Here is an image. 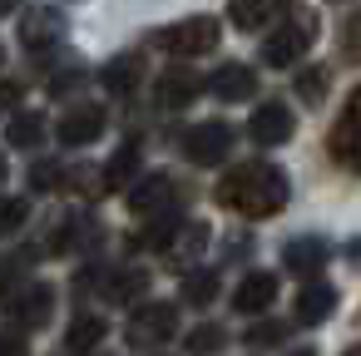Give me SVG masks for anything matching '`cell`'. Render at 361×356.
I'll return each instance as SVG.
<instances>
[{
    "label": "cell",
    "instance_id": "obj_1",
    "mask_svg": "<svg viewBox=\"0 0 361 356\" xmlns=\"http://www.w3.org/2000/svg\"><path fill=\"white\" fill-rule=\"evenodd\" d=\"M218 203L243 218H272L287 203V173L277 164H238L218 183Z\"/></svg>",
    "mask_w": 361,
    "mask_h": 356
},
{
    "label": "cell",
    "instance_id": "obj_2",
    "mask_svg": "<svg viewBox=\"0 0 361 356\" xmlns=\"http://www.w3.org/2000/svg\"><path fill=\"white\" fill-rule=\"evenodd\" d=\"M312 40H317V16H292V20H282L267 40H262V65H272V70H287V65H297L307 50H312Z\"/></svg>",
    "mask_w": 361,
    "mask_h": 356
},
{
    "label": "cell",
    "instance_id": "obj_3",
    "mask_svg": "<svg viewBox=\"0 0 361 356\" xmlns=\"http://www.w3.org/2000/svg\"><path fill=\"white\" fill-rule=\"evenodd\" d=\"M218 20L213 16H188V20H173L169 30H159V45L169 50V55H178V60H188V55H208V50H218Z\"/></svg>",
    "mask_w": 361,
    "mask_h": 356
},
{
    "label": "cell",
    "instance_id": "obj_4",
    "mask_svg": "<svg viewBox=\"0 0 361 356\" xmlns=\"http://www.w3.org/2000/svg\"><path fill=\"white\" fill-rule=\"evenodd\" d=\"M173 326H178L173 302H144V307L129 317L124 336H129V346H164V341L173 336Z\"/></svg>",
    "mask_w": 361,
    "mask_h": 356
},
{
    "label": "cell",
    "instance_id": "obj_5",
    "mask_svg": "<svg viewBox=\"0 0 361 356\" xmlns=\"http://www.w3.org/2000/svg\"><path fill=\"white\" fill-rule=\"evenodd\" d=\"M326 149H331V159H336L341 168L361 173V90L346 99V109H341V119H336V129H331Z\"/></svg>",
    "mask_w": 361,
    "mask_h": 356
},
{
    "label": "cell",
    "instance_id": "obj_6",
    "mask_svg": "<svg viewBox=\"0 0 361 356\" xmlns=\"http://www.w3.org/2000/svg\"><path fill=\"white\" fill-rule=\"evenodd\" d=\"M228 149H233V129H228L223 119H208V124H198V129L183 134V154H188V164H223Z\"/></svg>",
    "mask_w": 361,
    "mask_h": 356
},
{
    "label": "cell",
    "instance_id": "obj_7",
    "mask_svg": "<svg viewBox=\"0 0 361 356\" xmlns=\"http://www.w3.org/2000/svg\"><path fill=\"white\" fill-rule=\"evenodd\" d=\"M60 144L65 149H85V144H94L99 134H104V109L99 104H75L65 119H60Z\"/></svg>",
    "mask_w": 361,
    "mask_h": 356
},
{
    "label": "cell",
    "instance_id": "obj_8",
    "mask_svg": "<svg viewBox=\"0 0 361 356\" xmlns=\"http://www.w3.org/2000/svg\"><path fill=\"white\" fill-rule=\"evenodd\" d=\"M292 129H297V119H292V109H282V104H262V109H252V119H247V139L252 144H287L292 139Z\"/></svg>",
    "mask_w": 361,
    "mask_h": 356
},
{
    "label": "cell",
    "instance_id": "obj_9",
    "mask_svg": "<svg viewBox=\"0 0 361 356\" xmlns=\"http://www.w3.org/2000/svg\"><path fill=\"white\" fill-rule=\"evenodd\" d=\"M198 94H203V80H198L193 70H164L159 85H154L159 109H183V104H193Z\"/></svg>",
    "mask_w": 361,
    "mask_h": 356
},
{
    "label": "cell",
    "instance_id": "obj_10",
    "mask_svg": "<svg viewBox=\"0 0 361 356\" xmlns=\"http://www.w3.org/2000/svg\"><path fill=\"white\" fill-rule=\"evenodd\" d=\"M60 30H65V20H60V11H30L25 20H20V45L25 50H50L55 40H60Z\"/></svg>",
    "mask_w": 361,
    "mask_h": 356
},
{
    "label": "cell",
    "instance_id": "obj_11",
    "mask_svg": "<svg viewBox=\"0 0 361 356\" xmlns=\"http://www.w3.org/2000/svg\"><path fill=\"white\" fill-rule=\"evenodd\" d=\"M272 297H277V277L272 272H247L238 282V292H233V307L238 312H267Z\"/></svg>",
    "mask_w": 361,
    "mask_h": 356
},
{
    "label": "cell",
    "instance_id": "obj_12",
    "mask_svg": "<svg viewBox=\"0 0 361 356\" xmlns=\"http://www.w3.org/2000/svg\"><path fill=\"white\" fill-rule=\"evenodd\" d=\"M208 90H213L218 99H228V104H238V99H247V94L257 90V75H252L247 65H223V70H213V80H208Z\"/></svg>",
    "mask_w": 361,
    "mask_h": 356
},
{
    "label": "cell",
    "instance_id": "obj_13",
    "mask_svg": "<svg viewBox=\"0 0 361 356\" xmlns=\"http://www.w3.org/2000/svg\"><path fill=\"white\" fill-rule=\"evenodd\" d=\"M169 203H173V178H164V173H149L139 188H129V208L139 218H149V213H159Z\"/></svg>",
    "mask_w": 361,
    "mask_h": 356
},
{
    "label": "cell",
    "instance_id": "obj_14",
    "mask_svg": "<svg viewBox=\"0 0 361 356\" xmlns=\"http://www.w3.org/2000/svg\"><path fill=\"white\" fill-rule=\"evenodd\" d=\"M331 307H336V287L331 282H307L302 297H297V321L302 326H317L322 317H331Z\"/></svg>",
    "mask_w": 361,
    "mask_h": 356
},
{
    "label": "cell",
    "instance_id": "obj_15",
    "mask_svg": "<svg viewBox=\"0 0 361 356\" xmlns=\"http://www.w3.org/2000/svg\"><path fill=\"white\" fill-rule=\"evenodd\" d=\"M203 243H208V228H203V223H178L173 238H169V247H164V257L178 262V267H188V262L203 252Z\"/></svg>",
    "mask_w": 361,
    "mask_h": 356
},
{
    "label": "cell",
    "instance_id": "obj_16",
    "mask_svg": "<svg viewBox=\"0 0 361 356\" xmlns=\"http://www.w3.org/2000/svg\"><path fill=\"white\" fill-rule=\"evenodd\" d=\"M322 262H326V243L322 238H292L282 247V267L287 272H317Z\"/></svg>",
    "mask_w": 361,
    "mask_h": 356
},
{
    "label": "cell",
    "instance_id": "obj_17",
    "mask_svg": "<svg viewBox=\"0 0 361 356\" xmlns=\"http://www.w3.org/2000/svg\"><path fill=\"white\" fill-rule=\"evenodd\" d=\"M6 139H11V149H40V144H45V114L20 109V114L6 124Z\"/></svg>",
    "mask_w": 361,
    "mask_h": 356
},
{
    "label": "cell",
    "instance_id": "obj_18",
    "mask_svg": "<svg viewBox=\"0 0 361 356\" xmlns=\"http://www.w3.org/2000/svg\"><path fill=\"white\" fill-rule=\"evenodd\" d=\"M50 312H55V292H50L45 282H35V287L20 297V312H16V317H20L25 326H45V321H50Z\"/></svg>",
    "mask_w": 361,
    "mask_h": 356
},
{
    "label": "cell",
    "instance_id": "obj_19",
    "mask_svg": "<svg viewBox=\"0 0 361 356\" xmlns=\"http://www.w3.org/2000/svg\"><path fill=\"white\" fill-rule=\"evenodd\" d=\"M104 331H109V326H104V317L80 312V317L70 321V336H65V341H70V351H94V346L104 341Z\"/></svg>",
    "mask_w": 361,
    "mask_h": 356
},
{
    "label": "cell",
    "instance_id": "obj_20",
    "mask_svg": "<svg viewBox=\"0 0 361 356\" xmlns=\"http://www.w3.org/2000/svg\"><path fill=\"white\" fill-rule=\"evenodd\" d=\"M139 70H144L139 55H119V60H109V65H104V90H109V94H129V90L139 85Z\"/></svg>",
    "mask_w": 361,
    "mask_h": 356
},
{
    "label": "cell",
    "instance_id": "obj_21",
    "mask_svg": "<svg viewBox=\"0 0 361 356\" xmlns=\"http://www.w3.org/2000/svg\"><path fill=\"white\" fill-rule=\"evenodd\" d=\"M134 173H139V144L129 139V144H124V149L109 159V168H104V188H124Z\"/></svg>",
    "mask_w": 361,
    "mask_h": 356
},
{
    "label": "cell",
    "instance_id": "obj_22",
    "mask_svg": "<svg viewBox=\"0 0 361 356\" xmlns=\"http://www.w3.org/2000/svg\"><path fill=\"white\" fill-rule=\"evenodd\" d=\"M233 25L238 30H262L267 20H272V0H233Z\"/></svg>",
    "mask_w": 361,
    "mask_h": 356
},
{
    "label": "cell",
    "instance_id": "obj_23",
    "mask_svg": "<svg viewBox=\"0 0 361 356\" xmlns=\"http://www.w3.org/2000/svg\"><path fill=\"white\" fill-rule=\"evenodd\" d=\"M144 282H149V277H144L139 267L114 272V277H109V287H104V297H109V302H129V297H139V292H144Z\"/></svg>",
    "mask_w": 361,
    "mask_h": 356
},
{
    "label": "cell",
    "instance_id": "obj_24",
    "mask_svg": "<svg viewBox=\"0 0 361 356\" xmlns=\"http://www.w3.org/2000/svg\"><path fill=\"white\" fill-rule=\"evenodd\" d=\"M326 85H331V80H326V70H322V65H312V70H302V75H297V94H302L307 104H322Z\"/></svg>",
    "mask_w": 361,
    "mask_h": 356
},
{
    "label": "cell",
    "instance_id": "obj_25",
    "mask_svg": "<svg viewBox=\"0 0 361 356\" xmlns=\"http://www.w3.org/2000/svg\"><path fill=\"white\" fill-rule=\"evenodd\" d=\"M183 297H188L193 307H208V302L218 297V277H213V272H193V277L183 282Z\"/></svg>",
    "mask_w": 361,
    "mask_h": 356
},
{
    "label": "cell",
    "instance_id": "obj_26",
    "mask_svg": "<svg viewBox=\"0 0 361 356\" xmlns=\"http://www.w3.org/2000/svg\"><path fill=\"white\" fill-rule=\"evenodd\" d=\"M223 326H198L193 336H188V356H218L223 351Z\"/></svg>",
    "mask_w": 361,
    "mask_h": 356
},
{
    "label": "cell",
    "instance_id": "obj_27",
    "mask_svg": "<svg viewBox=\"0 0 361 356\" xmlns=\"http://www.w3.org/2000/svg\"><path fill=\"white\" fill-rule=\"evenodd\" d=\"M25 213H30L25 198H0V233H16L25 223Z\"/></svg>",
    "mask_w": 361,
    "mask_h": 356
},
{
    "label": "cell",
    "instance_id": "obj_28",
    "mask_svg": "<svg viewBox=\"0 0 361 356\" xmlns=\"http://www.w3.org/2000/svg\"><path fill=\"white\" fill-rule=\"evenodd\" d=\"M341 55L361 65V11H356V16L346 20V30H341Z\"/></svg>",
    "mask_w": 361,
    "mask_h": 356
},
{
    "label": "cell",
    "instance_id": "obj_29",
    "mask_svg": "<svg viewBox=\"0 0 361 356\" xmlns=\"http://www.w3.org/2000/svg\"><path fill=\"white\" fill-rule=\"evenodd\" d=\"M0 356H30L25 336H20V331H0Z\"/></svg>",
    "mask_w": 361,
    "mask_h": 356
},
{
    "label": "cell",
    "instance_id": "obj_30",
    "mask_svg": "<svg viewBox=\"0 0 361 356\" xmlns=\"http://www.w3.org/2000/svg\"><path fill=\"white\" fill-rule=\"evenodd\" d=\"M55 178H60V168H55V164H40V168L30 173V183H35V188H50Z\"/></svg>",
    "mask_w": 361,
    "mask_h": 356
},
{
    "label": "cell",
    "instance_id": "obj_31",
    "mask_svg": "<svg viewBox=\"0 0 361 356\" xmlns=\"http://www.w3.org/2000/svg\"><path fill=\"white\" fill-rule=\"evenodd\" d=\"M20 99V85H0V109H11Z\"/></svg>",
    "mask_w": 361,
    "mask_h": 356
},
{
    "label": "cell",
    "instance_id": "obj_32",
    "mask_svg": "<svg viewBox=\"0 0 361 356\" xmlns=\"http://www.w3.org/2000/svg\"><path fill=\"white\" fill-rule=\"evenodd\" d=\"M351 262H361V238H356V243H351Z\"/></svg>",
    "mask_w": 361,
    "mask_h": 356
},
{
    "label": "cell",
    "instance_id": "obj_33",
    "mask_svg": "<svg viewBox=\"0 0 361 356\" xmlns=\"http://www.w3.org/2000/svg\"><path fill=\"white\" fill-rule=\"evenodd\" d=\"M11 6H16V0H0V16H6V11H11Z\"/></svg>",
    "mask_w": 361,
    "mask_h": 356
},
{
    "label": "cell",
    "instance_id": "obj_34",
    "mask_svg": "<svg viewBox=\"0 0 361 356\" xmlns=\"http://www.w3.org/2000/svg\"><path fill=\"white\" fill-rule=\"evenodd\" d=\"M0 188H6V159H0Z\"/></svg>",
    "mask_w": 361,
    "mask_h": 356
},
{
    "label": "cell",
    "instance_id": "obj_35",
    "mask_svg": "<svg viewBox=\"0 0 361 356\" xmlns=\"http://www.w3.org/2000/svg\"><path fill=\"white\" fill-rule=\"evenodd\" d=\"M292 356H317V351H292Z\"/></svg>",
    "mask_w": 361,
    "mask_h": 356
},
{
    "label": "cell",
    "instance_id": "obj_36",
    "mask_svg": "<svg viewBox=\"0 0 361 356\" xmlns=\"http://www.w3.org/2000/svg\"><path fill=\"white\" fill-rule=\"evenodd\" d=\"M346 356H361V346H351V351H346Z\"/></svg>",
    "mask_w": 361,
    "mask_h": 356
},
{
    "label": "cell",
    "instance_id": "obj_37",
    "mask_svg": "<svg viewBox=\"0 0 361 356\" xmlns=\"http://www.w3.org/2000/svg\"><path fill=\"white\" fill-rule=\"evenodd\" d=\"M0 65H6V50H0Z\"/></svg>",
    "mask_w": 361,
    "mask_h": 356
}]
</instances>
